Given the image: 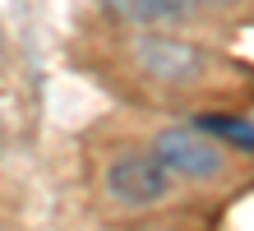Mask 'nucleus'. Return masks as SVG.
<instances>
[{"instance_id":"obj_4","label":"nucleus","mask_w":254,"mask_h":231,"mask_svg":"<svg viewBox=\"0 0 254 231\" xmlns=\"http://www.w3.org/2000/svg\"><path fill=\"white\" fill-rule=\"evenodd\" d=\"M102 5L129 23H176L190 14L194 0H102Z\"/></svg>"},{"instance_id":"obj_5","label":"nucleus","mask_w":254,"mask_h":231,"mask_svg":"<svg viewBox=\"0 0 254 231\" xmlns=\"http://www.w3.org/2000/svg\"><path fill=\"white\" fill-rule=\"evenodd\" d=\"M203 130H217V134H227V139H236L245 153L254 148V130H250V120H217V116H208L203 120Z\"/></svg>"},{"instance_id":"obj_1","label":"nucleus","mask_w":254,"mask_h":231,"mask_svg":"<svg viewBox=\"0 0 254 231\" xmlns=\"http://www.w3.org/2000/svg\"><path fill=\"white\" fill-rule=\"evenodd\" d=\"M107 190L129 208H148L171 194V171L157 162V153H125V157L111 162Z\"/></svg>"},{"instance_id":"obj_3","label":"nucleus","mask_w":254,"mask_h":231,"mask_svg":"<svg viewBox=\"0 0 254 231\" xmlns=\"http://www.w3.org/2000/svg\"><path fill=\"white\" fill-rule=\"evenodd\" d=\"M134 56H139V65L153 74V79H162V83H190L194 74L203 70V51L190 46V42H181V37L148 33V37L134 42Z\"/></svg>"},{"instance_id":"obj_6","label":"nucleus","mask_w":254,"mask_h":231,"mask_svg":"<svg viewBox=\"0 0 254 231\" xmlns=\"http://www.w3.org/2000/svg\"><path fill=\"white\" fill-rule=\"evenodd\" d=\"M0 65H5V37H0Z\"/></svg>"},{"instance_id":"obj_2","label":"nucleus","mask_w":254,"mask_h":231,"mask_svg":"<svg viewBox=\"0 0 254 231\" xmlns=\"http://www.w3.org/2000/svg\"><path fill=\"white\" fill-rule=\"evenodd\" d=\"M153 153L167 171H181V176H194V180H208V176L222 171V148L199 130H162Z\"/></svg>"}]
</instances>
